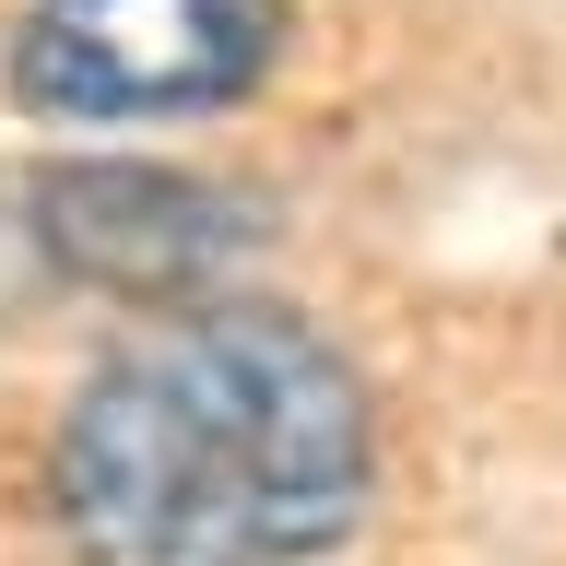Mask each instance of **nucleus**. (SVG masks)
I'll list each match as a JSON object with an SVG mask.
<instances>
[{
    "label": "nucleus",
    "instance_id": "nucleus-1",
    "mask_svg": "<svg viewBox=\"0 0 566 566\" xmlns=\"http://www.w3.org/2000/svg\"><path fill=\"white\" fill-rule=\"evenodd\" d=\"M35 484L71 566H318L378 507V401L318 318L201 295L71 378Z\"/></svg>",
    "mask_w": 566,
    "mask_h": 566
},
{
    "label": "nucleus",
    "instance_id": "nucleus-2",
    "mask_svg": "<svg viewBox=\"0 0 566 566\" xmlns=\"http://www.w3.org/2000/svg\"><path fill=\"white\" fill-rule=\"evenodd\" d=\"M272 60L283 0H24L12 24V95L83 130L248 106Z\"/></svg>",
    "mask_w": 566,
    "mask_h": 566
},
{
    "label": "nucleus",
    "instance_id": "nucleus-3",
    "mask_svg": "<svg viewBox=\"0 0 566 566\" xmlns=\"http://www.w3.org/2000/svg\"><path fill=\"white\" fill-rule=\"evenodd\" d=\"M272 237V212L237 177H177V166H48L24 189V248L35 272L83 283V295H130V307H201L248 272V248Z\"/></svg>",
    "mask_w": 566,
    "mask_h": 566
}]
</instances>
